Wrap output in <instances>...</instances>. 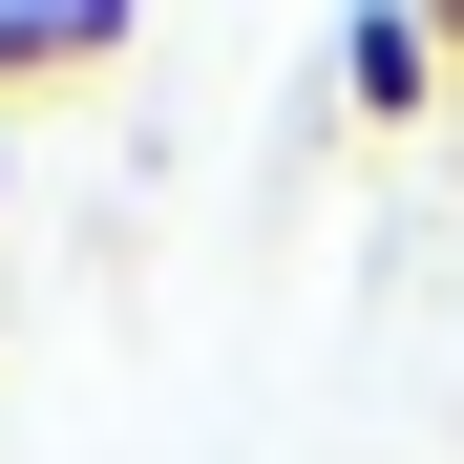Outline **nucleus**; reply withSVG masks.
Listing matches in <instances>:
<instances>
[{"mask_svg":"<svg viewBox=\"0 0 464 464\" xmlns=\"http://www.w3.org/2000/svg\"><path fill=\"white\" fill-rule=\"evenodd\" d=\"M338 106H359V127H422V106H443V22L359 0V22H338Z\"/></svg>","mask_w":464,"mask_h":464,"instance_id":"f257e3e1","label":"nucleus"},{"mask_svg":"<svg viewBox=\"0 0 464 464\" xmlns=\"http://www.w3.org/2000/svg\"><path fill=\"white\" fill-rule=\"evenodd\" d=\"M106 63H127L106 0H22V22H0V106H22V85H106Z\"/></svg>","mask_w":464,"mask_h":464,"instance_id":"f03ea898","label":"nucleus"}]
</instances>
